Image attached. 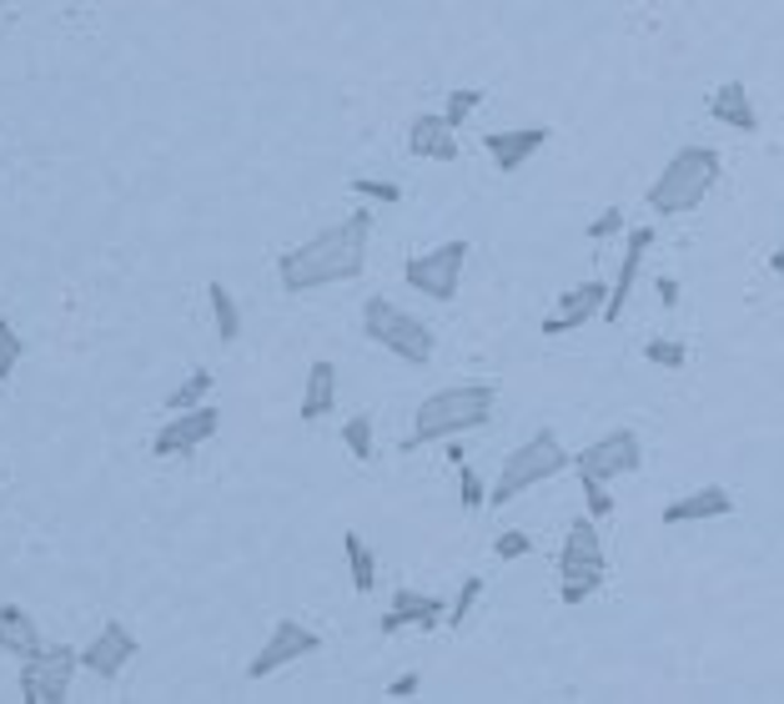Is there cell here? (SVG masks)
<instances>
[{
	"instance_id": "obj_1",
	"label": "cell",
	"mask_w": 784,
	"mask_h": 704,
	"mask_svg": "<svg viewBox=\"0 0 784 704\" xmlns=\"http://www.w3.org/2000/svg\"><path fill=\"white\" fill-rule=\"evenodd\" d=\"M367 236H372V211H353V217H342L338 227L317 232L313 242L282 252V262H277V282H282V292L302 298V292H317V288H332V282H353V277H363Z\"/></svg>"
},
{
	"instance_id": "obj_2",
	"label": "cell",
	"mask_w": 784,
	"mask_h": 704,
	"mask_svg": "<svg viewBox=\"0 0 784 704\" xmlns=\"http://www.w3.org/2000/svg\"><path fill=\"white\" fill-rule=\"evenodd\" d=\"M493 408H498L493 383H463V388L432 392V398H422L418 403V413H413V438H407V448L483 428L488 417H493Z\"/></svg>"
},
{
	"instance_id": "obj_3",
	"label": "cell",
	"mask_w": 784,
	"mask_h": 704,
	"mask_svg": "<svg viewBox=\"0 0 784 704\" xmlns=\"http://www.w3.org/2000/svg\"><path fill=\"white\" fill-rule=\"evenodd\" d=\"M714 182H719L714 146H679V151L664 161V171L649 182L644 202H649V211H659V217H684V211H694L714 192Z\"/></svg>"
},
{
	"instance_id": "obj_4",
	"label": "cell",
	"mask_w": 784,
	"mask_h": 704,
	"mask_svg": "<svg viewBox=\"0 0 784 704\" xmlns=\"http://www.w3.org/2000/svg\"><path fill=\"white\" fill-rule=\"evenodd\" d=\"M559 599L568 604V609H578L584 599H593L603 588V579H609V559H603V538H599V519L593 513H578L574 523H568V534H563V554H559Z\"/></svg>"
},
{
	"instance_id": "obj_5",
	"label": "cell",
	"mask_w": 784,
	"mask_h": 704,
	"mask_svg": "<svg viewBox=\"0 0 784 704\" xmlns=\"http://www.w3.org/2000/svg\"><path fill=\"white\" fill-rule=\"evenodd\" d=\"M363 332H367V342H378L382 352H392V357H403V363H413V367L432 363V348H438L432 327L422 323V317L403 313V307L388 298L363 302Z\"/></svg>"
},
{
	"instance_id": "obj_6",
	"label": "cell",
	"mask_w": 784,
	"mask_h": 704,
	"mask_svg": "<svg viewBox=\"0 0 784 704\" xmlns=\"http://www.w3.org/2000/svg\"><path fill=\"white\" fill-rule=\"evenodd\" d=\"M568 463H574V453H568V448H563L549 428L534 433L528 444H518L509 458H503V473H498L488 503H493V509H503V503H513L518 494H528L534 483H543V478H553V473H563Z\"/></svg>"
},
{
	"instance_id": "obj_7",
	"label": "cell",
	"mask_w": 784,
	"mask_h": 704,
	"mask_svg": "<svg viewBox=\"0 0 784 704\" xmlns=\"http://www.w3.org/2000/svg\"><path fill=\"white\" fill-rule=\"evenodd\" d=\"M81 669V650L71 644H40L36 654L21 659V700L26 704H65L71 679Z\"/></svg>"
},
{
	"instance_id": "obj_8",
	"label": "cell",
	"mask_w": 784,
	"mask_h": 704,
	"mask_svg": "<svg viewBox=\"0 0 784 704\" xmlns=\"http://www.w3.org/2000/svg\"><path fill=\"white\" fill-rule=\"evenodd\" d=\"M468 242H443L432 252H413L403 262V282L413 292H428L432 302H453L463 288V262H468Z\"/></svg>"
},
{
	"instance_id": "obj_9",
	"label": "cell",
	"mask_w": 784,
	"mask_h": 704,
	"mask_svg": "<svg viewBox=\"0 0 784 704\" xmlns=\"http://www.w3.org/2000/svg\"><path fill=\"white\" fill-rule=\"evenodd\" d=\"M644 463V448H639V433H603L599 444H588L584 453H574V469L578 478H599V483H614L624 473H634Z\"/></svg>"
},
{
	"instance_id": "obj_10",
	"label": "cell",
	"mask_w": 784,
	"mask_h": 704,
	"mask_svg": "<svg viewBox=\"0 0 784 704\" xmlns=\"http://www.w3.org/2000/svg\"><path fill=\"white\" fill-rule=\"evenodd\" d=\"M217 428H222V413H217V408H207V403H196V408L171 413L167 423H161L157 438H151V453H157V458H182V453H192V448L211 444V438H217Z\"/></svg>"
},
{
	"instance_id": "obj_11",
	"label": "cell",
	"mask_w": 784,
	"mask_h": 704,
	"mask_svg": "<svg viewBox=\"0 0 784 704\" xmlns=\"http://www.w3.org/2000/svg\"><path fill=\"white\" fill-rule=\"evenodd\" d=\"M322 650V634L307 624H297V619H277L272 634H267V644L257 650V659L247 665V679H267L277 675V669H287L292 659H302V654H317Z\"/></svg>"
},
{
	"instance_id": "obj_12",
	"label": "cell",
	"mask_w": 784,
	"mask_h": 704,
	"mask_svg": "<svg viewBox=\"0 0 784 704\" xmlns=\"http://www.w3.org/2000/svg\"><path fill=\"white\" fill-rule=\"evenodd\" d=\"M136 654H142L136 634H131L121 619H106V624L96 629V640L81 650V669H86V675H96V679H117L121 669L136 659Z\"/></svg>"
},
{
	"instance_id": "obj_13",
	"label": "cell",
	"mask_w": 784,
	"mask_h": 704,
	"mask_svg": "<svg viewBox=\"0 0 784 704\" xmlns=\"http://www.w3.org/2000/svg\"><path fill=\"white\" fill-rule=\"evenodd\" d=\"M448 624V604L438 594H418V588H397L392 594V614H382V634L397 629H438Z\"/></svg>"
},
{
	"instance_id": "obj_14",
	"label": "cell",
	"mask_w": 784,
	"mask_h": 704,
	"mask_svg": "<svg viewBox=\"0 0 784 704\" xmlns=\"http://www.w3.org/2000/svg\"><path fill=\"white\" fill-rule=\"evenodd\" d=\"M549 136H553L549 126L488 131L483 146H488V157H493V167L503 171V177H509V171H523V167H528V157H534V151H543V146H549Z\"/></svg>"
},
{
	"instance_id": "obj_15",
	"label": "cell",
	"mask_w": 784,
	"mask_h": 704,
	"mask_svg": "<svg viewBox=\"0 0 784 704\" xmlns=\"http://www.w3.org/2000/svg\"><path fill=\"white\" fill-rule=\"evenodd\" d=\"M603 302H609V288H603V282H584V288L563 292L559 313L543 317V338H563V332H578L584 323L603 317Z\"/></svg>"
},
{
	"instance_id": "obj_16",
	"label": "cell",
	"mask_w": 784,
	"mask_h": 704,
	"mask_svg": "<svg viewBox=\"0 0 784 704\" xmlns=\"http://www.w3.org/2000/svg\"><path fill=\"white\" fill-rule=\"evenodd\" d=\"M649 247H653V227H634L624 242V262H618L609 302H603V323H618V317H624V302H628V292H634V282H639V267H644V252Z\"/></svg>"
},
{
	"instance_id": "obj_17",
	"label": "cell",
	"mask_w": 784,
	"mask_h": 704,
	"mask_svg": "<svg viewBox=\"0 0 784 704\" xmlns=\"http://www.w3.org/2000/svg\"><path fill=\"white\" fill-rule=\"evenodd\" d=\"M730 513H734V494L719 488V483H709V488H694V494L674 498L664 509V523L679 529V523H709V519H730Z\"/></svg>"
},
{
	"instance_id": "obj_18",
	"label": "cell",
	"mask_w": 784,
	"mask_h": 704,
	"mask_svg": "<svg viewBox=\"0 0 784 704\" xmlns=\"http://www.w3.org/2000/svg\"><path fill=\"white\" fill-rule=\"evenodd\" d=\"M407 151L422 161H457V131L448 126L443 111H422L407 126Z\"/></svg>"
},
{
	"instance_id": "obj_19",
	"label": "cell",
	"mask_w": 784,
	"mask_h": 704,
	"mask_svg": "<svg viewBox=\"0 0 784 704\" xmlns=\"http://www.w3.org/2000/svg\"><path fill=\"white\" fill-rule=\"evenodd\" d=\"M709 117L730 131H745V136L759 131V111H755V101H749V92L739 86V81H724V86L709 96Z\"/></svg>"
},
{
	"instance_id": "obj_20",
	"label": "cell",
	"mask_w": 784,
	"mask_h": 704,
	"mask_svg": "<svg viewBox=\"0 0 784 704\" xmlns=\"http://www.w3.org/2000/svg\"><path fill=\"white\" fill-rule=\"evenodd\" d=\"M332 408H338V367L327 363V357H317L307 367V388H302V423H317Z\"/></svg>"
},
{
	"instance_id": "obj_21",
	"label": "cell",
	"mask_w": 784,
	"mask_h": 704,
	"mask_svg": "<svg viewBox=\"0 0 784 704\" xmlns=\"http://www.w3.org/2000/svg\"><path fill=\"white\" fill-rule=\"evenodd\" d=\"M0 650L21 654V659L40 650V629H36V619H30L21 604H0Z\"/></svg>"
},
{
	"instance_id": "obj_22",
	"label": "cell",
	"mask_w": 784,
	"mask_h": 704,
	"mask_svg": "<svg viewBox=\"0 0 784 704\" xmlns=\"http://www.w3.org/2000/svg\"><path fill=\"white\" fill-rule=\"evenodd\" d=\"M342 559H347V574H353L357 594H372V588H378V559H372V548L363 544V534H342Z\"/></svg>"
},
{
	"instance_id": "obj_23",
	"label": "cell",
	"mask_w": 784,
	"mask_h": 704,
	"mask_svg": "<svg viewBox=\"0 0 784 704\" xmlns=\"http://www.w3.org/2000/svg\"><path fill=\"white\" fill-rule=\"evenodd\" d=\"M207 302H211V323H217V338H222V342H236V338H242V307H236L232 288H222V282H207Z\"/></svg>"
},
{
	"instance_id": "obj_24",
	"label": "cell",
	"mask_w": 784,
	"mask_h": 704,
	"mask_svg": "<svg viewBox=\"0 0 784 704\" xmlns=\"http://www.w3.org/2000/svg\"><path fill=\"white\" fill-rule=\"evenodd\" d=\"M211 388H217V373H207V367H192V378H182V388L167 398V413H186V408H196Z\"/></svg>"
},
{
	"instance_id": "obj_25",
	"label": "cell",
	"mask_w": 784,
	"mask_h": 704,
	"mask_svg": "<svg viewBox=\"0 0 784 704\" xmlns=\"http://www.w3.org/2000/svg\"><path fill=\"white\" fill-rule=\"evenodd\" d=\"M342 448L353 453V463H372V417L353 413L342 423Z\"/></svg>"
},
{
	"instance_id": "obj_26",
	"label": "cell",
	"mask_w": 784,
	"mask_h": 704,
	"mask_svg": "<svg viewBox=\"0 0 784 704\" xmlns=\"http://www.w3.org/2000/svg\"><path fill=\"white\" fill-rule=\"evenodd\" d=\"M21 352H26V342H21L15 323H11V317H0V383L15 378V367H21Z\"/></svg>"
},
{
	"instance_id": "obj_27",
	"label": "cell",
	"mask_w": 784,
	"mask_h": 704,
	"mask_svg": "<svg viewBox=\"0 0 784 704\" xmlns=\"http://www.w3.org/2000/svg\"><path fill=\"white\" fill-rule=\"evenodd\" d=\"M644 357H649L653 367H669V373H679L684 363H689V348L674 338H649L644 342Z\"/></svg>"
},
{
	"instance_id": "obj_28",
	"label": "cell",
	"mask_w": 784,
	"mask_h": 704,
	"mask_svg": "<svg viewBox=\"0 0 784 704\" xmlns=\"http://www.w3.org/2000/svg\"><path fill=\"white\" fill-rule=\"evenodd\" d=\"M478 101H483V92H448V106H443L448 126L463 131V121H468L473 111H478Z\"/></svg>"
},
{
	"instance_id": "obj_29",
	"label": "cell",
	"mask_w": 784,
	"mask_h": 704,
	"mask_svg": "<svg viewBox=\"0 0 784 704\" xmlns=\"http://www.w3.org/2000/svg\"><path fill=\"white\" fill-rule=\"evenodd\" d=\"M353 192L357 196H367V202H403V186L397 182H378V177H353Z\"/></svg>"
},
{
	"instance_id": "obj_30",
	"label": "cell",
	"mask_w": 784,
	"mask_h": 704,
	"mask_svg": "<svg viewBox=\"0 0 784 704\" xmlns=\"http://www.w3.org/2000/svg\"><path fill=\"white\" fill-rule=\"evenodd\" d=\"M478 594H483V579L473 574L468 584H463V594L453 599V609H448V624H453V629H463V624H468V614H473V604H478Z\"/></svg>"
},
{
	"instance_id": "obj_31",
	"label": "cell",
	"mask_w": 784,
	"mask_h": 704,
	"mask_svg": "<svg viewBox=\"0 0 784 704\" xmlns=\"http://www.w3.org/2000/svg\"><path fill=\"white\" fill-rule=\"evenodd\" d=\"M457 488H463V509H483L488 494H483V478L473 463H457Z\"/></svg>"
},
{
	"instance_id": "obj_32",
	"label": "cell",
	"mask_w": 784,
	"mask_h": 704,
	"mask_svg": "<svg viewBox=\"0 0 784 704\" xmlns=\"http://www.w3.org/2000/svg\"><path fill=\"white\" fill-rule=\"evenodd\" d=\"M493 554H498L503 563L528 559V554H534V538H528V534H518V529H509V534H498V538H493Z\"/></svg>"
},
{
	"instance_id": "obj_33",
	"label": "cell",
	"mask_w": 784,
	"mask_h": 704,
	"mask_svg": "<svg viewBox=\"0 0 784 704\" xmlns=\"http://www.w3.org/2000/svg\"><path fill=\"white\" fill-rule=\"evenodd\" d=\"M584 498H588V513H593V519H609V513H614V494H609V483L584 478Z\"/></svg>"
},
{
	"instance_id": "obj_34",
	"label": "cell",
	"mask_w": 784,
	"mask_h": 704,
	"mask_svg": "<svg viewBox=\"0 0 784 704\" xmlns=\"http://www.w3.org/2000/svg\"><path fill=\"white\" fill-rule=\"evenodd\" d=\"M614 232H624V211L618 207H603L599 217L588 222V236H593V242H603V236H614Z\"/></svg>"
},
{
	"instance_id": "obj_35",
	"label": "cell",
	"mask_w": 784,
	"mask_h": 704,
	"mask_svg": "<svg viewBox=\"0 0 784 704\" xmlns=\"http://www.w3.org/2000/svg\"><path fill=\"white\" fill-rule=\"evenodd\" d=\"M418 684H422V675H418V669H407V675H397V679H392V684H388V690H382V694H388V700H407V694L418 690Z\"/></svg>"
},
{
	"instance_id": "obj_36",
	"label": "cell",
	"mask_w": 784,
	"mask_h": 704,
	"mask_svg": "<svg viewBox=\"0 0 784 704\" xmlns=\"http://www.w3.org/2000/svg\"><path fill=\"white\" fill-rule=\"evenodd\" d=\"M659 302H664V307L679 302V282H674V277H659Z\"/></svg>"
},
{
	"instance_id": "obj_37",
	"label": "cell",
	"mask_w": 784,
	"mask_h": 704,
	"mask_svg": "<svg viewBox=\"0 0 784 704\" xmlns=\"http://www.w3.org/2000/svg\"><path fill=\"white\" fill-rule=\"evenodd\" d=\"M770 267H774V272H780V277H784V242H780V247H774V257H770Z\"/></svg>"
}]
</instances>
